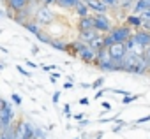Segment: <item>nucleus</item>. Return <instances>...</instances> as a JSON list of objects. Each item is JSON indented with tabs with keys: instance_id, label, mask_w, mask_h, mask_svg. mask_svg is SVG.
Masks as SVG:
<instances>
[{
	"instance_id": "obj_19",
	"label": "nucleus",
	"mask_w": 150,
	"mask_h": 139,
	"mask_svg": "<svg viewBox=\"0 0 150 139\" xmlns=\"http://www.w3.org/2000/svg\"><path fill=\"white\" fill-rule=\"evenodd\" d=\"M103 35H104V34H99L92 42H88V46H90V49H92V51H96V53H97V51H101V49L104 48V37H103Z\"/></svg>"
},
{
	"instance_id": "obj_39",
	"label": "nucleus",
	"mask_w": 150,
	"mask_h": 139,
	"mask_svg": "<svg viewBox=\"0 0 150 139\" xmlns=\"http://www.w3.org/2000/svg\"><path fill=\"white\" fill-rule=\"evenodd\" d=\"M106 92H108V90H104V88H103V90H97V92H96V99L99 100V99H101V97H103Z\"/></svg>"
},
{
	"instance_id": "obj_48",
	"label": "nucleus",
	"mask_w": 150,
	"mask_h": 139,
	"mask_svg": "<svg viewBox=\"0 0 150 139\" xmlns=\"http://www.w3.org/2000/svg\"><path fill=\"white\" fill-rule=\"evenodd\" d=\"M27 65H28V67H37V63H34V62H28V60H27Z\"/></svg>"
},
{
	"instance_id": "obj_1",
	"label": "nucleus",
	"mask_w": 150,
	"mask_h": 139,
	"mask_svg": "<svg viewBox=\"0 0 150 139\" xmlns=\"http://www.w3.org/2000/svg\"><path fill=\"white\" fill-rule=\"evenodd\" d=\"M122 62H124V72H127V74H136V76L148 74V65L145 63L143 56H139V55L125 53Z\"/></svg>"
},
{
	"instance_id": "obj_3",
	"label": "nucleus",
	"mask_w": 150,
	"mask_h": 139,
	"mask_svg": "<svg viewBox=\"0 0 150 139\" xmlns=\"http://www.w3.org/2000/svg\"><path fill=\"white\" fill-rule=\"evenodd\" d=\"M55 20H57V14H55V13H53V9H51V7H48V6H39V7H37V11H35V14H34V21H37L42 28H44V27L53 25V23H55Z\"/></svg>"
},
{
	"instance_id": "obj_23",
	"label": "nucleus",
	"mask_w": 150,
	"mask_h": 139,
	"mask_svg": "<svg viewBox=\"0 0 150 139\" xmlns=\"http://www.w3.org/2000/svg\"><path fill=\"white\" fill-rule=\"evenodd\" d=\"M132 6H134V0H118V9H122L125 13H131Z\"/></svg>"
},
{
	"instance_id": "obj_35",
	"label": "nucleus",
	"mask_w": 150,
	"mask_h": 139,
	"mask_svg": "<svg viewBox=\"0 0 150 139\" xmlns=\"http://www.w3.org/2000/svg\"><path fill=\"white\" fill-rule=\"evenodd\" d=\"M146 121H150V114H148V116H143V118H138V120H136V123H138V125H141V123H146Z\"/></svg>"
},
{
	"instance_id": "obj_27",
	"label": "nucleus",
	"mask_w": 150,
	"mask_h": 139,
	"mask_svg": "<svg viewBox=\"0 0 150 139\" xmlns=\"http://www.w3.org/2000/svg\"><path fill=\"white\" fill-rule=\"evenodd\" d=\"M103 85H104V76H99V78H97V79H96V81L92 83V88H96V90H99V88H101Z\"/></svg>"
},
{
	"instance_id": "obj_51",
	"label": "nucleus",
	"mask_w": 150,
	"mask_h": 139,
	"mask_svg": "<svg viewBox=\"0 0 150 139\" xmlns=\"http://www.w3.org/2000/svg\"><path fill=\"white\" fill-rule=\"evenodd\" d=\"M4 67H6V65H4V63H0V71H2V69H4Z\"/></svg>"
},
{
	"instance_id": "obj_40",
	"label": "nucleus",
	"mask_w": 150,
	"mask_h": 139,
	"mask_svg": "<svg viewBox=\"0 0 150 139\" xmlns=\"http://www.w3.org/2000/svg\"><path fill=\"white\" fill-rule=\"evenodd\" d=\"M78 104H80V106H88V104H90V100H88L87 97H83V99H80V100H78Z\"/></svg>"
},
{
	"instance_id": "obj_11",
	"label": "nucleus",
	"mask_w": 150,
	"mask_h": 139,
	"mask_svg": "<svg viewBox=\"0 0 150 139\" xmlns=\"http://www.w3.org/2000/svg\"><path fill=\"white\" fill-rule=\"evenodd\" d=\"M85 2L88 4L92 14H96V13H104V14H108V13H110L108 6L103 2V0H85Z\"/></svg>"
},
{
	"instance_id": "obj_50",
	"label": "nucleus",
	"mask_w": 150,
	"mask_h": 139,
	"mask_svg": "<svg viewBox=\"0 0 150 139\" xmlns=\"http://www.w3.org/2000/svg\"><path fill=\"white\" fill-rule=\"evenodd\" d=\"M4 130V125H2V121H0V132H2Z\"/></svg>"
},
{
	"instance_id": "obj_6",
	"label": "nucleus",
	"mask_w": 150,
	"mask_h": 139,
	"mask_svg": "<svg viewBox=\"0 0 150 139\" xmlns=\"http://www.w3.org/2000/svg\"><path fill=\"white\" fill-rule=\"evenodd\" d=\"M132 32H134V28H131L129 25H117V27H113L108 34L111 35V39H113V42H125L129 37H132Z\"/></svg>"
},
{
	"instance_id": "obj_9",
	"label": "nucleus",
	"mask_w": 150,
	"mask_h": 139,
	"mask_svg": "<svg viewBox=\"0 0 150 139\" xmlns=\"http://www.w3.org/2000/svg\"><path fill=\"white\" fill-rule=\"evenodd\" d=\"M87 48H88L87 42L76 39V41H72V42H67V51H65V53H69V55H72V56H78V55H80L81 51H85Z\"/></svg>"
},
{
	"instance_id": "obj_28",
	"label": "nucleus",
	"mask_w": 150,
	"mask_h": 139,
	"mask_svg": "<svg viewBox=\"0 0 150 139\" xmlns=\"http://www.w3.org/2000/svg\"><path fill=\"white\" fill-rule=\"evenodd\" d=\"M139 18H141V21H150V7L145 9V11H141L139 13Z\"/></svg>"
},
{
	"instance_id": "obj_4",
	"label": "nucleus",
	"mask_w": 150,
	"mask_h": 139,
	"mask_svg": "<svg viewBox=\"0 0 150 139\" xmlns=\"http://www.w3.org/2000/svg\"><path fill=\"white\" fill-rule=\"evenodd\" d=\"M14 139H35V128L27 120H16V123H14Z\"/></svg>"
},
{
	"instance_id": "obj_57",
	"label": "nucleus",
	"mask_w": 150,
	"mask_h": 139,
	"mask_svg": "<svg viewBox=\"0 0 150 139\" xmlns=\"http://www.w3.org/2000/svg\"><path fill=\"white\" fill-rule=\"evenodd\" d=\"M134 2H136V0H134Z\"/></svg>"
},
{
	"instance_id": "obj_20",
	"label": "nucleus",
	"mask_w": 150,
	"mask_h": 139,
	"mask_svg": "<svg viewBox=\"0 0 150 139\" xmlns=\"http://www.w3.org/2000/svg\"><path fill=\"white\" fill-rule=\"evenodd\" d=\"M23 27H25V30H27V32H30V34H34V35H37V34H39V32L42 30V27H41V25H39L37 21H34V20L27 21V23H25Z\"/></svg>"
},
{
	"instance_id": "obj_25",
	"label": "nucleus",
	"mask_w": 150,
	"mask_h": 139,
	"mask_svg": "<svg viewBox=\"0 0 150 139\" xmlns=\"http://www.w3.org/2000/svg\"><path fill=\"white\" fill-rule=\"evenodd\" d=\"M138 99H139V95H138V93H127V95H124L122 104H124V106H127V104H131V102H134V100H138Z\"/></svg>"
},
{
	"instance_id": "obj_47",
	"label": "nucleus",
	"mask_w": 150,
	"mask_h": 139,
	"mask_svg": "<svg viewBox=\"0 0 150 139\" xmlns=\"http://www.w3.org/2000/svg\"><path fill=\"white\" fill-rule=\"evenodd\" d=\"M104 135V132H96V135H94V139H101Z\"/></svg>"
},
{
	"instance_id": "obj_22",
	"label": "nucleus",
	"mask_w": 150,
	"mask_h": 139,
	"mask_svg": "<svg viewBox=\"0 0 150 139\" xmlns=\"http://www.w3.org/2000/svg\"><path fill=\"white\" fill-rule=\"evenodd\" d=\"M48 46H51V48L57 49V51H67V42H64L62 39H55V37H53Z\"/></svg>"
},
{
	"instance_id": "obj_29",
	"label": "nucleus",
	"mask_w": 150,
	"mask_h": 139,
	"mask_svg": "<svg viewBox=\"0 0 150 139\" xmlns=\"http://www.w3.org/2000/svg\"><path fill=\"white\" fill-rule=\"evenodd\" d=\"M124 125H125V121H124V120H118V121H117V125H115V127L111 128V132H115V134H118V132L122 130V127H124Z\"/></svg>"
},
{
	"instance_id": "obj_8",
	"label": "nucleus",
	"mask_w": 150,
	"mask_h": 139,
	"mask_svg": "<svg viewBox=\"0 0 150 139\" xmlns=\"http://www.w3.org/2000/svg\"><path fill=\"white\" fill-rule=\"evenodd\" d=\"M132 39H134L138 44H141L143 48L150 46V32L145 30V28H134V32H132Z\"/></svg>"
},
{
	"instance_id": "obj_34",
	"label": "nucleus",
	"mask_w": 150,
	"mask_h": 139,
	"mask_svg": "<svg viewBox=\"0 0 150 139\" xmlns=\"http://www.w3.org/2000/svg\"><path fill=\"white\" fill-rule=\"evenodd\" d=\"M35 139H46V132H42L41 128H35Z\"/></svg>"
},
{
	"instance_id": "obj_37",
	"label": "nucleus",
	"mask_w": 150,
	"mask_h": 139,
	"mask_svg": "<svg viewBox=\"0 0 150 139\" xmlns=\"http://www.w3.org/2000/svg\"><path fill=\"white\" fill-rule=\"evenodd\" d=\"M64 113H65V118H71V106L69 104L64 106Z\"/></svg>"
},
{
	"instance_id": "obj_15",
	"label": "nucleus",
	"mask_w": 150,
	"mask_h": 139,
	"mask_svg": "<svg viewBox=\"0 0 150 139\" xmlns=\"http://www.w3.org/2000/svg\"><path fill=\"white\" fill-rule=\"evenodd\" d=\"M72 11L76 13V16H78V18H83V16L92 14V13H90V7H88V4L85 2V0H80V2L74 6V9H72Z\"/></svg>"
},
{
	"instance_id": "obj_26",
	"label": "nucleus",
	"mask_w": 150,
	"mask_h": 139,
	"mask_svg": "<svg viewBox=\"0 0 150 139\" xmlns=\"http://www.w3.org/2000/svg\"><path fill=\"white\" fill-rule=\"evenodd\" d=\"M103 2L108 6V9H110V11H113V13H117V11H118V0H103Z\"/></svg>"
},
{
	"instance_id": "obj_49",
	"label": "nucleus",
	"mask_w": 150,
	"mask_h": 139,
	"mask_svg": "<svg viewBox=\"0 0 150 139\" xmlns=\"http://www.w3.org/2000/svg\"><path fill=\"white\" fill-rule=\"evenodd\" d=\"M145 4H146V9L150 7V0H145Z\"/></svg>"
},
{
	"instance_id": "obj_56",
	"label": "nucleus",
	"mask_w": 150,
	"mask_h": 139,
	"mask_svg": "<svg viewBox=\"0 0 150 139\" xmlns=\"http://www.w3.org/2000/svg\"><path fill=\"white\" fill-rule=\"evenodd\" d=\"M74 139H80V137H74Z\"/></svg>"
},
{
	"instance_id": "obj_14",
	"label": "nucleus",
	"mask_w": 150,
	"mask_h": 139,
	"mask_svg": "<svg viewBox=\"0 0 150 139\" xmlns=\"http://www.w3.org/2000/svg\"><path fill=\"white\" fill-rule=\"evenodd\" d=\"M28 2H30V0H6L4 4L7 6V9H9V11L16 13V11L23 9V7H27V6H28Z\"/></svg>"
},
{
	"instance_id": "obj_18",
	"label": "nucleus",
	"mask_w": 150,
	"mask_h": 139,
	"mask_svg": "<svg viewBox=\"0 0 150 139\" xmlns=\"http://www.w3.org/2000/svg\"><path fill=\"white\" fill-rule=\"evenodd\" d=\"M78 58H80L81 62H85V63H92V65H94V60H96V51H92V49H90V46H88L85 51H81V53L78 55Z\"/></svg>"
},
{
	"instance_id": "obj_38",
	"label": "nucleus",
	"mask_w": 150,
	"mask_h": 139,
	"mask_svg": "<svg viewBox=\"0 0 150 139\" xmlns=\"http://www.w3.org/2000/svg\"><path fill=\"white\" fill-rule=\"evenodd\" d=\"M74 88V83H72V79L71 81H67L65 85H64V90H72Z\"/></svg>"
},
{
	"instance_id": "obj_10",
	"label": "nucleus",
	"mask_w": 150,
	"mask_h": 139,
	"mask_svg": "<svg viewBox=\"0 0 150 139\" xmlns=\"http://www.w3.org/2000/svg\"><path fill=\"white\" fill-rule=\"evenodd\" d=\"M124 46H125V53H132V55H143V51H145V48L141 46V44H138L132 37H129L125 42H124Z\"/></svg>"
},
{
	"instance_id": "obj_54",
	"label": "nucleus",
	"mask_w": 150,
	"mask_h": 139,
	"mask_svg": "<svg viewBox=\"0 0 150 139\" xmlns=\"http://www.w3.org/2000/svg\"><path fill=\"white\" fill-rule=\"evenodd\" d=\"M0 2H6V0H0Z\"/></svg>"
},
{
	"instance_id": "obj_36",
	"label": "nucleus",
	"mask_w": 150,
	"mask_h": 139,
	"mask_svg": "<svg viewBox=\"0 0 150 139\" xmlns=\"http://www.w3.org/2000/svg\"><path fill=\"white\" fill-rule=\"evenodd\" d=\"M58 100H60V92H55V93H53V106H57Z\"/></svg>"
},
{
	"instance_id": "obj_16",
	"label": "nucleus",
	"mask_w": 150,
	"mask_h": 139,
	"mask_svg": "<svg viewBox=\"0 0 150 139\" xmlns=\"http://www.w3.org/2000/svg\"><path fill=\"white\" fill-rule=\"evenodd\" d=\"M90 28H94V18H92V14L78 18V30H90Z\"/></svg>"
},
{
	"instance_id": "obj_13",
	"label": "nucleus",
	"mask_w": 150,
	"mask_h": 139,
	"mask_svg": "<svg viewBox=\"0 0 150 139\" xmlns=\"http://www.w3.org/2000/svg\"><path fill=\"white\" fill-rule=\"evenodd\" d=\"M99 35V32L96 30V28H90V30H78V39L80 41H83V42H92L96 37Z\"/></svg>"
},
{
	"instance_id": "obj_53",
	"label": "nucleus",
	"mask_w": 150,
	"mask_h": 139,
	"mask_svg": "<svg viewBox=\"0 0 150 139\" xmlns=\"http://www.w3.org/2000/svg\"><path fill=\"white\" fill-rule=\"evenodd\" d=\"M148 76H150V67H148Z\"/></svg>"
},
{
	"instance_id": "obj_46",
	"label": "nucleus",
	"mask_w": 150,
	"mask_h": 139,
	"mask_svg": "<svg viewBox=\"0 0 150 139\" xmlns=\"http://www.w3.org/2000/svg\"><path fill=\"white\" fill-rule=\"evenodd\" d=\"M72 118H74V120H78V121H80L81 118H85V114H83V113H80V114H74Z\"/></svg>"
},
{
	"instance_id": "obj_44",
	"label": "nucleus",
	"mask_w": 150,
	"mask_h": 139,
	"mask_svg": "<svg viewBox=\"0 0 150 139\" xmlns=\"http://www.w3.org/2000/svg\"><path fill=\"white\" fill-rule=\"evenodd\" d=\"M88 123H90V120H87V118H81L80 120V127H87Z\"/></svg>"
},
{
	"instance_id": "obj_42",
	"label": "nucleus",
	"mask_w": 150,
	"mask_h": 139,
	"mask_svg": "<svg viewBox=\"0 0 150 139\" xmlns=\"http://www.w3.org/2000/svg\"><path fill=\"white\" fill-rule=\"evenodd\" d=\"M42 69H44V71H46V72H51V71H55V69H57V67H55V65H44Z\"/></svg>"
},
{
	"instance_id": "obj_55",
	"label": "nucleus",
	"mask_w": 150,
	"mask_h": 139,
	"mask_svg": "<svg viewBox=\"0 0 150 139\" xmlns=\"http://www.w3.org/2000/svg\"><path fill=\"white\" fill-rule=\"evenodd\" d=\"M0 16H2V11H0Z\"/></svg>"
},
{
	"instance_id": "obj_17",
	"label": "nucleus",
	"mask_w": 150,
	"mask_h": 139,
	"mask_svg": "<svg viewBox=\"0 0 150 139\" xmlns=\"http://www.w3.org/2000/svg\"><path fill=\"white\" fill-rule=\"evenodd\" d=\"M124 21H125V25H129L131 28H139V27H141V18H139V14H134V13H129Z\"/></svg>"
},
{
	"instance_id": "obj_41",
	"label": "nucleus",
	"mask_w": 150,
	"mask_h": 139,
	"mask_svg": "<svg viewBox=\"0 0 150 139\" xmlns=\"http://www.w3.org/2000/svg\"><path fill=\"white\" fill-rule=\"evenodd\" d=\"M58 78H60V74H57V72H53V74L50 76V81H51V83H57V79H58Z\"/></svg>"
},
{
	"instance_id": "obj_2",
	"label": "nucleus",
	"mask_w": 150,
	"mask_h": 139,
	"mask_svg": "<svg viewBox=\"0 0 150 139\" xmlns=\"http://www.w3.org/2000/svg\"><path fill=\"white\" fill-rule=\"evenodd\" d=\"M94 65L99 69L101 72H115V63H113V58L110 56L108 48H103L101 51H97V53H96Z\"/></svg>"
},
{
	"instance_id": "obj_12",
	"label": "nucleus",
	"mask_w": 150,
	"mask_h": 139,
	"mask_svg": "<svg viewBox=\"0 0 150 139\" xmlns=\"http://www.w3.org/2000/svg\"><path fill=\"white\" fill-rule=\"evenodd\" d=\"M108 51H110V56H111V58H124V55H125V46H124V42H115V44H111V46L108 48Z\"/></svg>"
},
{
	"instance_id": "obj_24",
	"label": "nucleus",
	"mask_w": 150,
	"mask_h": 139,
	"mask_svg": "<svg viewBox=\"0 0 150 139\" xmlns=\"http://www.w3.org/2000/svg\"><path fill=\"white\" fill-rule=\"evenodd\" d=\"M35 37H37V41H41L42 44H50V42H51V39H53V37L50 35V32H44V30H41Z\"/></svg>"
},
{
	"instance_id": "obj_21",
	"label": "nucleus",
	"mask_w": 150,
	"mask_h": 139,
	"mask_svg": "<svg viewBox=\"0 0 150 139\" xmlns=\"http://www.w3.org/2000/svg\"><path fill=\"white\" fill-rule=\"evenodd\" d=\"M80 2V0H57V6L60 9H65V11H71L74 9V6H76Z\"/></svg>"
},
{
	"instance_id": "obj_5",
	"label": "nucleus",
	"mask_w": 150,
	"mask_h": 139,
	"mask_svg": "<svg viewBox=\"0 0 150 139\" xmlns=\"http://www.w3.org/2000/svg\"><path fill=\"white\" fill-rule=\"evenodd\" d=\"M92 18H94V28H96L99 34H108V32L113 28V21H111V18H110L108 14H104V13H96V14H92Z\"/></svg>"
},
{
	"instance_id": "obj_31",
	"label": "nucleus",
	"mask_w": 150,
	"mask_h": 139,
	"mask_svg": "<svg viewBox=\"0 0 150 139\" xmlns=\"http://www.w3.org/2000/svg\"><path fill=\"white\" fill-rule=\"evenodd\" d=\"M11 100H13L16 106H20V104L23 102V99H21V95H20V93H13V95H11Z\"/></svg>"
},
{
	"instance_id": "obj_43",
	"label": "nucleus",
	"mask_w": 150,
	"mask_h": 139,
	"mask_svg": "<svg viewBox=\"0 0 150 139\" xmlns=\"http://www.w3.org/2000/svg\"><path fill=\"white\" fill-rule=\"evenodd\" d=\"M101 106H103L104 111H110V109H111V104H110V102H101Z\"/></svg>"
},
{
	"instance_id": "obj_33",
	"label": "nucleus",
	"mask_w": 150,
	"mask_h": 139,
	"mask_svg": "<svg viewBox=\"0 0 150 139\" xmlns=\"http://www.w3.org/2000/svg\"><path fill=\"white\" fill-rule=\"evenodd\" d=\"M39 4H41V6L51 7V6H57V0H39Z\"/></svg>"
},
{
	"instance_id": "obj_32",
	"label": "nucleus",
	"mask_w": 150,
	"mask_h": 139,
	"mask_svg": "<svg viewBox=\"0 0 150 139\" xmlns=\"http://www.w3.org/2000/svg\"><path fill=\"white\" fill-rule=\"evenodd\" d=\"M16 69H18V72H20L21 76H25V78H30V76H32V74H30V72L27 71V69H25V67H21V65H18Z\"/></svg>"
},
{
	"instance_id": "obj_52",
	"label": "nucleus",
	"mask_w": 150,
	"mask_h": 139,
	"mask_svg": "<svg viewBox=\"0 0 150 139\" xmlns=\"http://www.w3.org/2000/svg\"><path fill=\"white\" fill-rule=\"evenodd\" d=\"M2 100H4V99H0V106H2Z\"/></svg>"
},
{
	"instance_id": "obj_30",
	"label": "nucleus",
	"mask_w": 150,
	"mask_h": 139,
	"mask_svg": "<svg viewBox=\"0 0 150 139\" xmlns=\"http://www.w3.org/2000/svg\"><path fill=\"white\" fill-rule=\"evenodd\" d=\"M103 37H104V48H110V46H111V44H115V42H113V39H111V35H110V34H104V35H103Z\"/></svg>"
},
{
	"instance_id": "obj_45",
	"label": "nucleus",
	"mask_w": 150,
	"mask_h": 139,
	"mask_svg": "<svg viewBox=\"0 0 150 139\" xmlns=\"http://www.w3.org/2000/svg\"><path fill=\"white\" fill-rule=\"evenodd\" d=\"M81 88L83 90H88V88H92V83H81Z\"/></svg>"
},
{
	"instance_id": "obj_7",
	"label": "nucleus",
	"mask_w": 150,
	"mask_h": 139,
	"mask_svg": "<svg viewBox=\"0 0 150 139\" xmlns=\"http://www.w3.org/2000/svg\"><path fill=\"white\" fill-rule=\"evenodd\" d=\"M0 121H2L4 128L14 125V121H16L14 109H13L11 102H7V100H2V106H0Z\"/></svg>"
}]
</instances>
